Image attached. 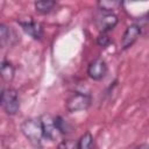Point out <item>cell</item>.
I'll return each instance as SVG.
<instances>
[{"instance_id": "ba28073f", "label": "cell", "mask_w": 149, "mask_h": 149, "mask_svg": "<svg viewBox=\"0 0 149 149\" xmlns=\"http://www.w3.org/2000/svg\"><path fill=\"white\" fill-rule=\"evenodd\" d=\"M40 119H41V122H42L44 137L49 139L50 141H56L61 136V133L58 132L57 127L55 126L54 118L49 114H45V115H42Z\"/></svg>"}, {"instance_id": "8fae6325", "label": "cell", "mask_w": 149, "mask_h": 149, "mask_svg": "<svg viewBox=\"0 0 149 149\" xmlns=\"http://www.w3.org/2000/svg\"><path fill=\"white\" fill-rule=\"evenodd\" d=\"M34 6L36 12L41 14H48L54 9V7L56 6V2L52 0H38L34 2Z\"/></svg>"}, {"instance_id": "2e32d148", "label": "cell", "mask_w": 149, "mask_h": 149, "mask_svg": "<svg viewBox=\"0 0 149 149\" xmlns=\"http://www.w3.org/2000/svg\"><path fill=\"white\" fill-rule=\"evenodd\" d=\"M57 149H77V142L71 140H62Z\"/></svg>"}, {"instance_id": "9a60e30c", "label": "cell", "mask_w": 149, "mask_h": 149, "mask_svg": "<svg viewBox=\"0 0 149 149\" xmlns=\"http://www.w3.org/2000/svg\"><path fill=\"white\" fill-rule=\"evenodd\" d=\"M111 37L106 34V33H100V35L98 36V38H97V43L101 47V48H106V47H108L109 44H111Z\"/></svg>"}, {"instance_id": "8992f818", "label": "cell", "mask_w": 149, "mask_h": 149, "mask_svg": "<svg viewBox=\"0 0 149 149\" xmlns=\"http://www.w3.org/2000/svg\"><path fill=\"white\" fill-rule=\"evenodd\" d=\"M107 73V64L102 58L93 59L87 66V74L93 80H101Z\"/></svg>"}, {"instance_id": "30bf717a", "label": "cell", "mask_w": 149, "mask_h": 149, "mask_svg": "<svg viewBox=\"0 0 149 149\" xmlns=\"http://www.w3.org/2000/svg\"><path fill=\"white\" fill-rule=\"evenodd\" d=\"M15 74V69L13 64L8 61H1L0 62V78L3 81H12Z\"/></svg>"}, {"instance_id": "ac0fdd59", "label": "cell", "mask_w": 149, "mask_h": 149, "mask_svg": "<svg viewBox=\"0 0 149 149\" xmlns=\"http://www.w3.org/2000/svg\"><path fill=\"white\" fill-rule=\"evenodd\" d=\"M3 91H5V90L0 86V101H1V98H2V94H3Z\"/></svg>"}, {"instance_id": "4fadbf2b", "label": "cell", "mask_w": 149, "mask_h": 149, "mask_svg": "<svg viewBox=\"0 0 149 149\" xmlns=\"http://www.w3.org/2000/svg\"><path fill=\"white\" fill-rule=\"evenodd\" d=\"M93 147V136L91 133H85L80 136L79 141L77 142V149H92Z\"/></svg>"}, {"instance_id": "5bb4252c", "label": "cell", "mask_w": 149, "mask_h": 149, "mask_svg": "<svg viewBox=\"0 0 149 149\" xmlns=\"http://www.w3.org/2000/svg\"><path fill=\"white\" fill-rule=\"evenodd\" d=\"M98 6H99L100 10L112 12L113 9H116L119 6H121V2H119V1H99Z\"/></svg>"}, {"instance_id": "7a4b0ae2", "label": "cell", "mask_w": 149, "mask_h": 149, "mask_svg": "<svg viewBox=\"0 0 149 149\" xmlns=\"http://www.w3.org/2000/svg\"><path fill=\"white\" fill-rule=\"evenodd\" d=\"M90 105H91V95L83 92L72 93L66 101V108L71 113L85 111L90 107Z\"/></svg>"}, {"instance_id": "3957f363", "label": "cell", "mask_w": 149, "mask_h": 149, "mask_svg": "<svg viewBox=\"0 0 149 149\" xmlns=\"http://www.w3.org/2000/svg\"><path fill=\"white\" fill-rule=\"evenodd\" d=\"M0 105L2 106L3 111L7 114L15 115L20 108V100H19V95H17L16 91L13 88L5 90L1 101H0Z\"/></svg>"}, {"instance_id": "5b68a950", "label": "cell", "mask_w": 149, "mask_h": 149, "mask_svg": "<svg viewBox=\"0 0 149 149\" xmlns=\"http://www.w3.org/2000/svg\"><path fill=\"white\" fill-rule=\"evenodd\" d=\"M142 33V28L141 26L136 24V23H133V24H129L123 35H122V38H121V49L122 50H127L128 48H130L136 41L137 38L140 37Z\"/></svg>"}, {"instance_id": "6da1fadb", "label": "cell", "mask_w": 149, "mask_h": 149, "mask_svg": "<svg viewBox=\"0 0 149 149\" xmlns=\"http://www.w3.org/2000/svg\"><path fill=\"white\" fill-rule=\"evenodd\" d=\"M21 132L34 148L36 149L42 148V141L44 139V134H43V127L40 118L38 119L30 118L24 120L21 123Z\"/></svg>"}, {"instance_id": "9c48e42d", "label": "cell", "mask_w": 149, "mask_h": 149, "mask_svg": "<svg viewBox=\"0 0 149 149\" xmlns=\"http://www.w3.org/2000/svg\"><path fill=\"white\" fill-rule=\"evenodd\" d=\"M16 41H17V36L15 31L7 24L0 23V47L7 48L10 45H14Z\"/></svg>"}, {"instance_id": "277c9868", "label": "cell", "mask_w": 149, "mask_h": 149, "mask_svg": "<svg viewBox=\"0 0 149 149\" xmlns=\"http://www.w3.org/2000/svg\"><path fill=\"white\" fill-rule=\"evenodd\" d=\"M118 16L112 12H105L100 10L99 14L94 17V23L97 28L100 30V33H108L118 24Z\"/></svg>"}, {"instance_id": "e0dca14e", "label": "cell", "mask_w": 149, "mask_h": 149, "mask_svg": "<svg viewBox=\"0 0 149 149\" xmlns=\"http://www.w3.org/2000/svg\"><path fill=\"white\" fill-rule=\"evenodd\" d=\"M135 149H148V144H147V143H143V144H141L140 147H137V148H135Z\"/></svg>"}, {"instance_id": "52a82bcc", "label": "cell", "mask_w": 149, "mask_h": 149, "mask_svg": "<svg viewBox=\"0 0 149 149\" xmlns=\"http://www.w3.org/2000/svg\"><path fill=\"white\" fill-rule=\"evenodd\" d=\"M19 24L21 26V28L23 29V31L26 34H28L29 36H31L34 40H41L43 36V28L41 26V23L31 20V19H27V20H20L17 21Z\"/></svg>"}, {"instance_id": "7c38bea8", "label": "cell", "mask_w": 149, "mask_h": 149, "mask_svg": "<svg viewBox=\"0 0 149 149\" xmlns=\"http://www.w3.org/2000/svg\"><path fill=\"white\" fill-rule=\"evenodd\" d=\"M54 122H55V126L57 127L58 132L61 133V135H66V134L71 133V126L64 118L55 116L54 118Z\"/></svg>"}]
</instances>
